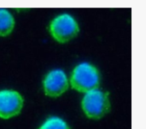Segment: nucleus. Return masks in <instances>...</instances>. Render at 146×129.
I'll use <instances>...</instances> for the list:
<instances>
[{
	"mask_svg": "<svg viewBox=\"0 0 146 129\" xmlns=\"http://www.w3.org/2000/svg\"><path fill=\"white\" fill-rule=\"evenodd\" d=\"M84 115L90 120L98 121L105 117L111 111L110 94L97 88L86 93L80 103Z\"/></svg>",
	"mask_w": 146,
	"mask_h": 129,
	"instance_id": "nucleus-2",
	"label": "nucleus"
},
{
	"mask_svg": "<svg viewBox=\"0 0 146 129\" xmlns=\"http://www.w3.org/2000/svg\"><path fill=\"white\" fill-rule=\"evenodd\" d=\"M69 83L74 90L84 94L99 88L101 84L100 71L90 62H81L73 69Z\"/></svg>",
	"mask_w": 146,
	"mask_h": 129,
	"instance_id": "nucleus-1",
	"label": "nucleus"
},
{
	"mask_svg": "<svg viewBox=\"0 0 146 129\" xmlns=\"http://www.w3.org/2000/svg\"><path fill=\"white\" fill-rule=\"evenodd\" d=\"M15 26L13 15L4 9H0V37L9 36Z\"/></svg>",
	"mask_w": 146,
	"mask_h": 129,
	"instance_id": "nucleus-6",
	"label": "nucleus"
},
{
	"mask_svg": "<svg viewBox=\"0 0 146 129\" xmlns=\"http://www.w3.org/2000/svg\"><path fill=\"white\" fill-rule=\"evenodd\" d=\"M38 129H71L69 125L59 117H49Z\"/></svg>",
	"mask_w": 146,
	"mask_h": 129,
	"instance_id": "nucleus-7",
	"label": "nucleus"
},
{
	"mask_svg": "<svg viewBox=\"0 0 146 129\" xmlns=\"http://www.w3.org/2000/svg\"><path fill=\"white\" fill-rule=\"evenodd\" d=\"M49 31L57 43H66L78 36L80 26L73 15L64 13L57 15L51 20Z\"/></svg>",
	"mask_w": 146,
	"mask_h": 129,
	"instance_id": "nucleus-3",
	"label": "nucleus"
},
{
	"mask_svg": "<svg viewBox=\"0 0 146 129\" xmlns=\"http://www.w3.org/2000/svg\"><path fill=\"white\" fill-rule=\"evenodd\" d=\"M70 86L67 74L62 69L50 71L43 80V88L46 96L58 98L66 93Z\"/></svg>",
	"mask_w": 146,
	"mask_h": 129,
	"instance_id": "nucleus-4",
	"label": "nucleus"
},
{
	"mask_svg": "<svg viewBox=\"0 0 146 129\" xmlns=\"http://www.w3.org/2000/svg\"><path fill=\"white\" fill-rule=\"evenodd\" d=\"M23 98L17 91H0V118L9 119L18 116L23 107Z\"/></svg>",
	"mask_w": 146,
	"mask_h": 129,
	"instance_id": "nucleus-5",
	"label": "nucleus"
}]
</instances>
